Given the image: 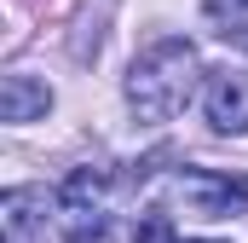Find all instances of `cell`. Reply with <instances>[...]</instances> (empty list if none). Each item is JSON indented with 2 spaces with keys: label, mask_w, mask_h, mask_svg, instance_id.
<instances>
[{
  "label": "cell",
  "mask_w": 248,
  "mask_h": 243,
  "mask_svg": "<svg viewBox=\"0 0 248 243\" xmlns=\"http://www.w3.org/2000/svg\"><path fill=\"white\" fill-rule=\"evenodd\" d=\"M196 47L190 41H156L150 52H139L133 75H127V104L139 122H168L185 110L190 87H196Z\"/></svg>",
  "instance_id": "obj_1"
},
{
  "label": "cell",
  "mask_w": 248,
  "mask_h": 243,
  "mask_svg": "<svg viewBox=\"0 0 248 243\" xmlns=\"http://www.w3.org/2000/svg\"><path fill=\"white\" fill-rule=\"evenodd\" d=\"M173 203H179L185 214H196V220H231L248 203V185L225 180V174H208V168H185V174L173 180Z\"/></svg>",
  "instance_id": "obj_2"
},
{
  "label": "cell",
  "mask_w": 248,
  "mask_h": 243,
  "mask_svg": "<svg viewBox=\"0 0 248 243\" xmlns=\"http://www.w3.org/2000/svg\"><path fill=\"white\" fill-rule=\"evenodd\" d=\"M98 197H104V174H93V168H75L58 191V220L69 226V243H93L104 232V220H98Z\"/></svg>",
  "instance_id": "obj_3"
},
{
  "label": "cell",
  "mask_w": 248,
  "mask_h": 243,
  "mask_svg": "<svg viewBox=\"0 0 248 243\" xmlns=\"http://www.w3.org/2000/svg\"><path fill=\"white\" fill-rule=\"evenodd\" d=\"M202 104H208V122L219 133H248V75H237V69L214 75Z\"/></svg>",
  "instance_id": "obj_4"
},
{
  "label": "cell",
  "mask_w": 248,
  "mask_h": 243,
  "mask_svg": "<svg viewBox=\"0 0 248 243\" xmlns=\"http://www.w3.org/2000/svg\"><path fill=\"white\" fill-rule=\"evenodd\" d=\"M52 110V87L35 75H6L0 81V122H35Z\"/></svg>",
  "instance_id": "obj_5"
},
{
  "label": "cell",
  "mask_w": 248,
  "mask_h": 243,
  "mask_svg": "<svg viewBox=\"0 0 248 243\" xmlns=\"http://www.w3.org/2000/svg\"><path fill=\"white\" fill-rule=\"evenodd\" d=\"M139 243H173V232H168V214H162V208H150V214L139 220Z\"/></svg>",
  "instance_id": "obj_6"
},
{
  "label": "cell",
  "mask_w": 248,
  "mask_h": 243,
  "mask_svg": "<svg viewBox=\"0 0 248 243\" xmlns=\"http://www.w3.org/2000/svg\"><path fill=\"white\" fill-rule=\"evenodd\" d=\"M190 243H214V238H190Z\"/></svg>",
  "instance_id": "obj_7"
}]
</instances>
